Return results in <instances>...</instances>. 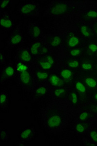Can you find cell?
<instances>
[{"label": "cell", "mask_w": 97, "mask_h": 146, "mask_svg": "<svg viewBox=\"0 0 97 146\" xmlns=\"http://www.w3.org/2000/svg\"><path fill=\"white\" fill-rule=\"evenodd\" d=\"M91 100L92 101H94L97 103V92L95 93L92 95V96H91Z\"/></svg>", "instance_id": "f35d334b"}, {"label": "cell", "mask_w": 97, "mask_h": 146, "mask_svg": "<svg viewBox=\"0 0 97 146\" xmlns=\"http://www.w3.org/2000/svg\"><path fill=\"white\" fill-rule=\"evenodd\" d=\"M70 87L64 86L59 88H52L51 95L57 100H66Z\"/></svg>", "instance_id": "7402d4cb"}, {"label": "cell", "mask_w": 97, "mask_h": 146, "mask_svg": "<svg viewBox=\"0 0 97 146\" xmlns=\"http://www.w3.org/2000/svg\"><path fill=\"white\" fill-rule=\"evenodd\" d=\"M32 71L37 84L47 82L49 76L52 72L51 71L42 69L36 66L34 64L32 66Z\"/></svg>", "instance_id": "9a60e30c"}, {"label": "cell", "mask_w": 97, "mask_h": 146, "mask_svg": "<svg viewBox=\"0 0 97 146\" xmlns=\"http://www.w3.org/2000/svg\"><path fill=\"white\" fill-rule=\"evenodd\" d=\"M16 78L19 85L27 91L31 92L37 84L32 71V67L27 71L18 74Z\"/></svg>", "instance_id": "277c9868"}, {"label": "cell", "mask_w": 97, "mask_h": 146, "mask_svg": "<svg viewBox=\"0 0 97 146\" xmlns=\"http://www.w3.org/2000/svg\"><path fill=\"white\" fill-rule=\"evenodd\" d=\"M80 70L81 72H89L93 71L95 64H94L93 60L91 59L82 58L80 59Z\"/></svg>", "instance_id": "4316f807"}, {"label": "cell", "mask_w": 97, "mask_h": 146, "mask_svg": "<svg viewBox=\"0 0 97 146\" xmlns=\"http://www.w3.org/2000/svg\"><path fill=\"white\" fill-rule=\"evenodd\" d=\"M83 143L84 145H87V146H97L95 144L93 143L92 141H91L88 139H84Z\"/></svg>", "instance_id": "74e56055"}, {"label": "cell", "mask_w": 97, "mask_h": 146, "mask_svg": "<svg viewBox=\"0 0 97 146\" xmlns=\"http://www.w3.org/2000/svg\"><path fill=\"white\" fill-rule=\"evenodd\" d=\"M45 37V42L52 53L53 51L60 50L64 46V37L60 34H47Z\"/></svg>", "instance_id": "30bf717a"}, {"label": "cell", "mask_w": 97, "mask_h": 146, "mask_svg": "<svg viewBox=\"0 0 97 146\" xmlns=\"http://www.w3.org/2000/svg\"><path fill=\"white\" fill-rule=\"evenodd\" d=\"M84 51V46L67 49V56L80 59L83 55Z\"/></svg>", "instance_id": "83f0119b"}, {"label": "cell", "mask_w": 97, "mask_h": 146, "mask_svg": "<svg viewBox=\"0 0 97 146\" xmlns=\"http://www.w3.org/2000/svg\"><path fill=\"white\" fill-rule=\"evenodd\" d=\"M62 64L71 69L79 72L80 68V59L68 56L64 58Z\"/></svg>", "instance_id": "d4e9b609"}, {"label": "cell", "mask_w": 97, "mask_h": 146, "mask_svg": "<svg viewBox=\"0 0 97 146\" xmlns=\"http://www.w3.org/2000/svg\"><path fill=\"white\" fill-rule=\"evenodd\" d=\"M74 1H53L45 10L44 15L51 18H60L70 15L77 10Z\"/></svg>", "instance_id": "7a4b0ae2"}, {"label": "cell", "mask_w": 97, "mask_h": 146, "mask_svg": "<svg viewBox=\"0 0 97 146\" xmlns=\"http://www.w3.org/2000/svg\"><path fill=\"white\" fill-rule=\"evenodd\" d=\"M40 5L39 3L31 2L19 5L17 11L23 16L37 17L40 14Z\"/></svg>", "instance_id": "8992f818"}, {"label": "cell", "mask_w": 97, "mask_h": 146, "mask_svg": "<svg viewBox=\"0 0 97 146\" xmlns=\"http://www.w3.org/2000/svg\"><path fill=\"white\" fill-rule=\"evenodd\" d=\"M60 78L68 87H72L74 80L79 74V72L71 69L63 64L58 67L56 70Z\"/></svg>", "instance_id": "52a82bcc"}, {"label": "cell", "mask_w": 97, "mask_h": 146, "mask_svg": "<svg viewBox=\"0 0 97 146\" xmlns=\"http://www.w3.org/2000/svg\"><path fill=\"white\" fill-rule=\"evenodd\" d=\"M93 125L92 121L89 120L84 122L76 121L74 128L76 132L79 135H84L87 133Z\"/></svg>", "instance_id": "cb8c5ba5"}, {"label": "cell", "mask_w": 97, "mask_h": 146, "mask_svg": "<svg viewBox=\"0 0 97 146\" xmlns=\"http://www.w3.org/2000/svg\"><path fill=\"white\" fill-rule=\"evenodd\" d=\"M52 88L47 82L38 83L31 92L34 101H39L47 97H50Z\"/></svg>", "instance_id": "ba28073f"}, {"label": "cell", "mask_w": 97, "mask_h": 146, "mask_svg": "<svg viewBox=\"0 0 97 146\" xmlns=\"http://www.w3.org/2000/svg\"><path fill=\"white\" fill-rule=\"evenodd\" d=\"M17 74L14 65L10 60L8 63L3 65L1 71V84L2 85L7 80L16 78Z\"/></svg>", "instance_id": "4fadbf2b"}, {"label": "cell", "mask_w": 97, "mask_h": 146, "mask_svg": "<svg viewBox=\"0 0 97 146\" xmlns=\"http://www.w3.org/2000/svg\"><path fill=\"white\" fill-rule=\"evenodd\" d=\"M9 105V98L7 92H1L0 95V106L2 110L8 109Z\"/></svg>", "instance_id": "f546056e"}, {"label": "cell", "mask_w": 97, "mask_h": 146, "mask_svg": "<svg viewBox=\"0 0 97 146\" xmlns=\"http://www.w3.org/2000/svg\"><path fill=\"white\" fill-rule=\"evenodd\" d=\"M93 116V113L88 110L81 111L79 110L76 121L84 122V121H89L92 119Z\"/></svg>", "instance_id": "f1b7e54d"}, {"label": "cell", "mask_w": 97, "mask_h": 146, "mask_svg": "<svg viewBox=\"0 0 97 146\" xmlns=\"http://www.w3.org/2000/svg\"><path fill=\"white\" fill-rule=\"evenodd\" d=\"M34 64L44 70L49 71H56L58 67V60L55 55L50 53L41 55L35 58Z\"/></svg>", "instance_id": "3957f363"}, {"label": "cell", "mask_w": 97, "mask_h": 146, "mask_svg": "<svg viewBox=\"0 0 97 146\" xmlns=\"http://www.w3.org/2000/svg\"><path fill=\"white\" fill-rule=\"evenodd\" d=\"M67 100L77 109L80 110V104L79 95L73 87H71L70 88V90L67 96Z\"/></svg>", "instance_id": "484cf974"}, {"label": "cell", "mask_w": 97, "mask_h": 146, "mask_svg": "<svg viewBox=\"0 0 97 146\" xmlns=\"http://www.w3.org/2000/svg\"><path fill=\"white\" fill-rule=\"evenodd\" d=\"M12 1H3L1 0L0 1V9L1 11L5 10L7 7H8L9 5L12 3Z\"/></svg>", "instance_id": "e575fe53"}, {"label": "cell", "mask_w": 97, "mask_h": 146, "mask_svg": "<svg viewBox=\"0 0 97 146\" xmlns=\"http://www.w3.org/2000/svg\"><path fill=\"white\" fill-rule=\"evenodd\" d=\"M15 62H21L33 65L35 59L30 53L29 47H21L16 50L15 56Z\"/></svg>", "instance_id": "7c38bea8"}, {"label": "cell", "mask_w": 97, "mask_h": 146, "mask_svg": "<svg viewBox=\"0 0 97 146\" xmlns=\"http://www.w3.org/2000/svg\"><path fill=\"white\" fill-rule=\"evenodd\" d=\"M24 42V36L21 31V24H18L14 27L10 33L8 40H7L5 50L13 48L20 45Z\"/></svg>", "instance_id": "9c48e42d"}, {"label": "cell", "mask_w": 97, "mask_h": 146, "mask_svg": "<svg viewBox=\"0 0 97 146\" xmlns=\"http://www.w3.org/2000/svg\"><path fill=\"white\" fill-rule=\"evenodd\" d=\"M86 52L88 56L96 55L97 52V43L90 42L87 44Z\"/></svg>", "instance_id": "d6a6232c"}, {"label": "cell", "mask_w": 97, "mask_h": 146, "mask_svg": "<svg viewBox=\"0 0 97 146\" xmlns=\"http://www.w3.org/2000/svg\"><path fill=\"white\" fill-rule=\"evenodd\" d=\"M0 25L1 28L5 30H10L14 27L12 17L7 11H4L1 16Z\"/></svg>", "instance_id": "603a6c76"}, {"label": "cell", "mask_w": 97, "mask_h": 146, "mask_svg": "<svg viewBox=\"0 0 97 146\" xmlns=\"http://www.w3.org/2000/svg\"><path fill=\"white\" fill-rule=\"evenodd\" d=\"M79 110L67 99L57 100L51 95L49 101L40 110L39 116L45 131L57 135L75 123Z\"/></svg>", "instance_id": "6da1fadb"}, {"label": "cell", "mask_w": 97, "mask_h": 146, "mask_svg": "<svg viewBox=\"0 0 97 146\" xmlns=\"http://www.w3.org/2000/svg\"><path fill=\"white\" fill-rule=\"evenodd\" d=\"M14 146H25V145L23 142H21V141H16L14 142L13 144Z\"/></svg>", "instance_id": "ab89813d"}, {"label": "cell", "mask_w": 97, "mask_h": 146, "mask_svg": "<svg viewBox=\"0 0 97 146\" xmlns=\"http://www.w3.org/2000/svg\"><path fill=\"white\" fill-rule=\"evenodd\" d=\"M27 29L29 35L34 40H40L44 36L42 28L36 23L29 22Z\"/></svg>", "instance_id": "e0dca14e"}, {"label": "cell", "mask_w": 97, "mask_h": 146, "mask_svg": "<svg viewBox=\"0 0 97 146\" xmlns=\"http://www.w3.org/2000/svg\"><path fill=\"white\" fill-rule=\"evenodd\" d=\"M92 110H93L94 112L97 113V104H94L91 106Z\"/></svg>", "instance_id": "60d3db41"}, {"label": "cell", "mask_w": 97, "mask_h": 146, "mask_svg": "<svg viewBox=\"0 0 97 146\" xmlns=\"http://www.w3.org/2000/svg\"><path fill=\"white\" fill-rule=\"evenodd\" d=\"M79 76L87 87L88 92H95L97 90V78L96 76L90 74H78Z\"/></svg>", "instance_id": "2e32d148"}, {"label": "cell", "mask_w": 97, "mask_h": 146, "mask_svg": "<svg viewBox=\"0 0 97 146\" xmlns=\"http://www.w3.org/2000/svg\"><path fill=\"white\" fill-rule=\"evenodd\" d=\"M47 82L52 88H59L67 86L57 72L53 71L50 74Z\"/></svg>", "instance_id": "d6986e66"}, {"label": "cell", "mask_w": 97, "mask_h": 146, "mask_svg": "<svg viewBox=\"0 0 97 146\" xmlns=\"http://www.w3.org/2000/svg\"><path fill=\"white\" fill-rule=\"evenodd\" d=\"M78 31L82 38L89 40L94 37V34L91 25L83 22H78L76 23Z\"/></svg>", "instance_id": "5bb4252c"}, {"label": "cell", "mask_w": 97, "mask_h": 146, "mask_svg": "<svg viewBox=\"0 0 97 146\" xmlns=\"http://www.w3.org/2000/svg\"><path fill=\"white\" fill-rule=\"evenodd\" d=\"M79 18L82 22L86 23L97 21V9H90L80 12Z\"/></svg>", "instance_id": "ac0fdd59"}, {"label": "cell", "mask_w": 97, "mask_h": 146, "mask_svg": "<svg viewBox=\"0 0 97 146\" xmlns=\"http://www.w3.org/2000/svg\"><path fill=\"white\" fill-rule=\"evenodd\" d=\"M45 35H44V36L40 40H34L31 43L29 47L30 53L32 54L34 59L40 56L41 50L45 42Z\"/></svg>", "instance_id": "44dd1931"}, {"label": "cell", "mask_w": 97, "mask_h": 146, "mask_svg": "<svg viewBox=\"0 0 97 146\" xmlns=\"http://www.w3.org/2000/svg\"><path fill=\"white\" fill-rule=\"evenodd\" d=\"M94 70H95L96 73H97V64L95 65V66H94Z\"/></svg>", "instance_id": "b9f144b4"}, {"label": "cell", "mask_w": 97, "mask_h": 146, "mask_svg": "<svg viewBox=\"0 0 97 146\" xmlns=\"http://www.w3.org/2000/svg\"><path fill=\"white\" fill-rule=\"evenodd\" d=\"M72 87L76 91L79 95L80 104H84L87 102L88 98V91L87 87L80 79L78 74L77 77L72 84Z\"/></svg>", "instance_id": "8fae6325"}, {"label": "cell", "mask_w": 97, "mask_h": 146, "mask_svg": "<svg viewBox=\"0 0 97 146\" xmlns=\"http://www.w3.org/2000/svg\"><path fill=\"white\" fill-rule=\"evenodd\" d=\"M96 56H97V53H96Z\"/></svg>", "instance_id": "7bdbcfd3"}, {"label": "cell", "mask_w": 97, "mask_h": 146, "mask_svg": "<svg viewBox=\"0 0 97 146\" xmlns=\"http://www.w3.org/2000/svg\"><path fill=\"white\" fill-rule=\"evenodd\" d=\"M91 27H92L93 31L94 36L97 37V21L92 23Z\"/></svg>", "instance_id": "8d00e7d4"}, {"label": "cell", "mask_w": 97, "mask_h": 146, "mask_svg": "<svg viewBox=\"0 0 97 146\" xmlns=\"http://www.w3.org/2000/svg\"><path fill=\"white\" fill-rule=\"evenodd\" d=\"M14 65L17 74L27 71L32 68L33 66V65L29 64L27 63L19 62H15V65Z\"/></svg>", "instance_id": "4dcf8cb0"}, {"label": "cell", "mask_w": 97, "mask_h": 146, "mask_svg": "<svg viewBox=\"0 0 97 146\" xmlns=\"http://www.w3.org/2000/svg\"><path fill=\"white\" fill-rule=\"evenodd\" d=\"M0 136H1V141L3 142H5L9 139V135L8 132L5 131V129H1L0 131Z\"/></svg>", "instance_id": "836d02e7"}, {"label": "cell", "mask_w": 97, "mask_h": 146, "mask_svg": "<svg viewBox=\"0 0 97 146\" xmlns=\"http://www.w3.org/2000/svg\"><path fill=\"white\" fill-rule=\"evenodd\" d=\"M64 45L67 49L83 46V38L78 32L69 30L64 37Z\"/></svg>", "instance_id": "5b68a950"}, {"label": "cell", "mask_w": 97, "mask_h": 146, "mask_svg": "<svg viewBox=\"0 0 97 146\" xmlns=\"http://www.w3.org/2000/svg\"><path fill=\"white\" fill-rule=\"evenodd\" d=\"M0 62L2 65H5L7 64L6 60H5V56L3 53V52L1 50V56H0Z\"/></svg>", "instance_id": "d590c367"}, {"label": "cell", "mask_w": 97, "mask_h": 146, "mask_svg": "<svg viewBox=\"0 0 97 146\" xmlns=\"http://www.w3.org/2000/svg\"><path fill=\"white\" fill-rule=\"evenodd\" d=\"M36 135L35 129L33 127H29L21 131L19 137L24 142H29L34 140Z\"/></svg>", "instance_id": "ffe728a7"}, {"label": "cell", "mask_w": 97, "mask_h": 146, "mask_svg": "<svg viewBox=\"0 0 97 146\" xmlns=\"http://www.w3.org/2000/svg\"><path fill=\"white\" fill-rule=\"evenodd\" d=\"M88 139L97 146V126L92 125L87 132Z\"/></svg>", "instance_id": "1f68e13d"}]
</instances>
